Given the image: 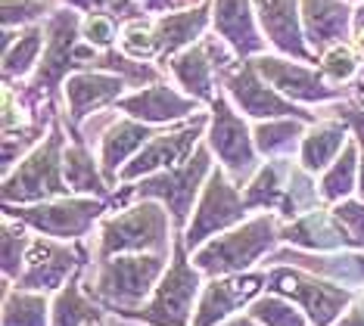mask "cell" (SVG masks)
<instances>
[{
  "mask_svg": "<svg viewBox=\"0 0 364 326\" xmlns=\"http://www.w3.org/2000/svg\"><path fill=\"white\" fill-rule=\"evenodd\" d=\"M209 13H212V0H200L196 6L181 13H165L159 19H153L156 40H159V63L165 65L175 53L187 50L190 44H196L205 28H209Z\"/></svg>",
  "mask_w": 364,
  "mask_h": 326,
  "instance_id": "cb8c5ba5",
  "label": "cell"
},
{
  "mask_svg": "<svg viewBox=\"0 0 364 326\" xmlns=\"http://www.w3.org/2000/svg\"><path fill=\"white\" fill-rule=\"evenodd\" d=\"M280 261H296L305 271H314L321 277H330L343 286H352V283H364V255H324V258H305L296 252H277L274 264Z\"/></svg>",
  "mask_w": 364,
  "mask_h": 326,
  "instance_id": "4dcf8cb0",
  "label": "cell"
},
{
  "mask_svg": "<svg viewBox=\"0 0 364 326\" xmlns=\"http://www.w3.org/2000/svg\"><path fill=\"white\" fill-rule=\"evenodd\" d=\"M252 63L262 78L287 99H299V103H336V99H343V87L333 85L321 69H309L302 60L293 63L264 53Z\"/></svg>",
  "mask_w": 364,
  "mask_h": 326,
  "instance_id": "9a60e30c",
  "label": "cell"
},
{
  "mask_svg": "<svg viewBox=\"0 0 364 326\" xmlns=\"http://www.w3.org/2000/svg\"><path fill=\"white\" fill-rule=\"evenodd\" d=\"M119 35H122V28H119V22H115V16H109V13H87L85 19H81V38H85L87 44H94L97 50H109Z\"/></svg>",
  "mask_w": 364,
  "mask_h": 326,
  "instance_id": "f35d334b",
  "label": "cell"
},
{
  "mask_svg": "<svg viewBox=\"0 0 364 326\" xmlns=\"http://www.w3.org/2000/svg\"><path fill=\"white\" fill-rule=\"evenodd\" d=\"M87 320H100V311H97V302L94 305L85 302V295H81V289H78V280L72 277L69 286H63L53 302V323L50 326H85Z\"/></svg>",
  "mask_w": 364,
  "mask_h": 326,
  "instance_id": "e575fe53",
  "label": "cell"
},
{
  "mask_svg": "<svg viewBox=\"0 0 364 326\" xmlns=\"http://www.w3.org/2000/svg\"><path fill=\"white\" fill-rule=\"evenodd\" d=\"M44 40H47V28L44 25H38V22L28 25L26 31H16L13 44L4 50V81L6 85L28 78L31 69H38Z\"/></svg>",
  "mask_w": 364,
  "mask_h": 326,
  "instance_id": "83f0119b",
  "label": "cell"
},
{
  "mask_svg": "<svg viewBox=\"0 0 364 326\" xmlns=\"http://www.w3.org/2000/svg\"><path fill=\"white\" fill-rule=\"evenodd\" d=\"M221 85H225L230 103H237L240 112L252 115V119H302L314 124L311 112H305L293 103V99H287L280 90H271L268 81L259 75L252 60H243L240 65H234L230 72H225V78H221Z\"/></svg>",
  "mask_w": 364,
  "mask_h": 326,
  "instance_id": "4fadbf2b",
  "label": "cell"
},
{
  "mask_svg": "<svg viewBox=\"0 0 364 326\" xmlns=\"http://www.w3.org/2000/svg\"><path fill=\"white\" fill-rule=\"evenodd\" d=\"M280 239V224L274 214H259L252 221H243L230 227L225 237L209 239L200 246L193 264L203 271V277H228V273H243L264 258Z\"/></svg>",
  "mask_w": 364,
  "mask_h": 326,
  "instance_id": "277c9868",
  "label": "cell"
},
{
  "mask_svg": "<svg viewBox=\"0 0 364 326\" xmlns=\"http://www.w3.org/2000/svg\"><path fill=\"white\" fill-rule=\"evenodd\" d=\"M168 208L159 199H146L134 208L103 217L100 224V258L131 252H168Z\"/></svg>",
  "mask_w": 364,
  "mask_h": 326,
  "instance_id": "8992f818",
  "label": "cell"
},
{
  "mask_svg": "<svg viewBox=\"0 0 364 326\" xmlns=\"http://www.w3.org/2000/svg\"><path fill=\"white\" fill-rule=\"evenodd\" d=\"M65 6H72V10H85V13H109L115 19L128 22V19H137V16H144V4H137V0H63Z\"/></svg>",
  "mask_w": 364,
  "mask_h": 326,
  "instance_id": "60d3db41",
  "label": "cell"
},
{
  "mask_svg": "<svg viewBox=\"0 0 364 326\" xmlns=\"http://www.w3.org/2000/svg\"><path fill=\"white\" fill-rule=\"evenodd\" d=\"M358 158H361L358 146L346 143V149L339 153V158L324 171V178H321V183H318L321 199H324V202H343V199L358 187Z\"/></svg>",
  "mask_w": 364,
  "mask_h": 326,
  "instance_id": "d6a6232c",
  "label": "cell"
},
{
  "mask_svg": "<svg viewBox=\"0 0 364 326\" xmlns=\"http://www.w3.org/2000/svg\"><path fill=\"white\" fill-rule=\"evenodd\" d=\"M28 246H31V239L26 237V224L19 221V227H16V224L6 221L4 224V273H6V280H19L22 267H26Z\"/></svg>",
  "mask_w": 364,
  "mask_h": 326,
  "instance_id": "8d00e7d4",
  "label": "cell"
},
{
  "mask_svg": "<svg viewBox=\"0 0 364 326\" xmlns=\"http://www.w3.org/2000/svg\"><path fill=\"white\" fill-rule=\"evenodd\" d=\"M218 326H259V320H255L252 314H246V317H228V320H221Z\"/></svg>",
  "mask_w": 364,
  "mask_h": 326,
  "instance_id": "f6af8a7d",
  "label": "cell"
},
{
  "mask_svg": "<svg viewBox=\"0 0 364 326\" xmlns=\"http://www.w3.org/2000/svg\"><path fill=\"white\" fill-rule=\"evenodd\" d=\"M119 44H122V53L131 56V60H140V63L159 60V40H156L153 19H144V16H137V19L122 22Z\"/></svg>",
  "mask_w": 364,
  "mask_h": 326,
  "instance_id": "d590c367",
  "label": "cell"
},
{
  "mask_svg": "<svg viewBox=\"0 0 364 326\" xmlns=\"http://www.w3.org/2000/svg\"><path fill=\"white\" fill-rule=\"evenodd\" d=\"M293 162L287 158H271L268 165H262L255 171V178L246 183V205L250 208H280L293 178Z\"/></svg>",
  "mask_w": 364,
  "mask_h": 326,
  "instance_id": "4316f807",
  "label": "cell"
},
{
  "mask_svg": "<svg viewBox=\"0 0 364 326\" xmlns=\"http://www.w3.org/2000/svg\"><path fill=\"white\" fill-rule=\"evenodd\" d=\"M355 13L346 0H302V31L311 50H324L346 44Z\"/></svg>",
  "mask_w": 364,
  "mask_h": 326,
  "instance_id": "44dd1931",
  "label": "cell"
},
{
  "mask_svg": "<svg viewBox=\"0 0 364 326\" xmlns=\"http://www.w3.org/2000/svg\"><path fill=\"white\" fill-rule=\"evenodd\" d=\"M333 115L336 119H343L355 131V137H358V156H361V187H358V193L364 199V109L352 106V103H339L333 109Z\"/></svg>",
  "mask_w": 364,
  "mask_h": 326,
  "instance_id": "7bdbcfd3",
  "label": "cell"
},
{
  "mask_svg": "<svg viewBox=\"0 0 364 326\" xmlns=\"http://www.w3.org/2000/svg\"><path fill=\"white\" fill-rule=\"evenodd\" d=\"M209 149L221 158L225 171L234 178L237 187L250 183L255 178L259 165V146H255L252 131L246 128L243 115L234 112L230 97L212 99V121H209Z\"/></svg>",
  "mask_w": 364,
  "mask_h": 326,
  "instance_id": "9c48e42d",
  "label": "cell"
},
{
  "mask_svg": "<svg viewBox=\"0 0 364 326\" xmlns=\"http://www.w3.org/2000/svg\"><path fill=\"white\" fill-rule=\"evenodd\" d=\"M50 305L47 298L35 289H19L6 292L4 298V326H50Z\"/></svg>",
  "mask_w": 364,
  "mask_h": 326,
  "instance_id": "1f68e13d",
  "label": "cell"
},
{
  "mask_svg": "<svg viewBox=\"0 0 364 326\" xmlns=\"http://www.w3.org/2000/svg\"><path fill=\"white\" fill-rule=\"evenodd\" d=\"M252 6H255L252 0H212L215 31H218L243 60L264 50V38H262L259 25H255L259 16L252 13Z\"/></svg>",
  "mask_w": 364,
  "mask_h": 326,
  "instance_id": "603a6c76",
  "label": "cell"
},
{
  "mask_svg": "<svg viewBox=\"0 0 364 326\" xmlns=\"http://www.w3.org/2000/svg\"><path fill=\"white\" fill-rule=\"evenodd\" d=\"M280 239L296 242V246L311 249V252H336L343 246H352L339 217L333 212H321V208L293 217V224H284L280 227Z\"/></svg>",
  "mask_w": 364,
  "mask_h": 326,
  "instance_id": "d4e9b609",
  "label": "cell"
},
{
  "mask_svg": "<svg viewBox=\"0 0 364 326\" xmlns=\"http://www.w3.org/2000/svg\"><path fill=\"white\" fill-rule=\"evenodd\" d=\"M205 174H212L209 149L200 146L193 156L178 168H165L159 174H146L137 187H128L115 196V205H125L128 199H159V202L171 212V221L178 227L187 224V214L193 212V199L203 190Z\"/></svg>",
  "mask_w": 364,
  "mask_h": 326,
  "instance_id": "52a82bcc",
  "label": "cell"
},
{
  "mask_svg": "<svg viewBox=\"0 0 364 326\" xmlns=\"http://www.w3.org/2000/svg\"><path fill=\"white\" fill-rule=\"evenodd\" d=\"M305 124L309 121H296V119H262L252 128L255 146H259L262 156L268 158H287L293 149L302 146L305 137Z\"/></svg>",
  "mask_w": 364,
  "mask_h": 326,
  "instance_id": "f546056e",
  "label": "cell"
},
{
  "mask_svg": "<svg viewBox=\"0 0 364 326\" xmlns=\"http://www.w3.org/2000/svg\"><path fill=\"white\" fill-rule=\"evenodd\" d=\"M349 143V124L336 115L330 119H321L311 124V131L302 137V146H299V162L305 171L318 174V171H327L330 165L339 158V153Z\"/></svg>",
  "mask_w": 364,
  "mask_h": 326,
  "instance_id": "484cf974",
  "label": "cell"
},
{
  "mask_svg": "<svg viewBox=\"0 0 364 326\" xmlns=\"http://www.w3.org/2000/svg\"><path fill=\"white\" fill-rule=\"evenodd\" d=\"M175 261L162 273L159 286L153 289V298L137 311H125L119 317L144 326H190V314L196 311V298L203 292V271L187 261L184 237L175 239Z\"/></svg>",
  "mask_w": 364,
  "mask_h": 326,
  "instance_id": "3957f363",
  "label": "cell"
},
{
  "mask_svg": "<svg viewBox=\"0 0 364 326\" xmlns=\"http://www.w3.org/2000/svg\"><path fill=\"white\" fill-rule=\"evenodd\" d=\"M321 72L327 75L333 85H349V81L358 75V53L349 44H336L321 53Z\"/></svg>",
  "mask_w": 364,
  "mask_h": 326,
  "instance_id": "74e56055",
  "label": "cell"
},
{
  "mask_svg": "<svg viewBox=\"0 0 364 326\" xmlns=\"http://www.w3.org/2000/svg\"><path fill=\"white\" fill-rule=\"evenodd\" d=\"M165 273V255L159 252H131L100 258L94 286H87L90 298L115 314L137 311L144 298L159 286Z\"/></svg>",
  "mask_w": 364,
  "mask_h": 326,
  "instance_id": "7a4b0ae2",
  "label": "cell"
},
{
  "mask_svg": "<svg viewBox=\"0 0 364 326\" xmlns=\"http://www.w3.org/2000/svg\"><path fill=\"white\" fill-rule=\"evenodd\" d=\"M259 13L262 31L271 47L280 50L289 60L311 63V50L302 31V6L299 0H252Z\"/></svg>",
  "mask_w": 364,
  "mask_h": 326,
  "instance_id": "ac0fdd59",
  "label": "cell"
},
{
  "mask_svg": "<svg viewBox=\"0 0 364 326\" xmlns=\"http://www.w3.org/2000/svg\"><path fill=\"white\" fill-rule=\"evenodd\" d=\"M119 109L125 115L146 124H162V121H181L190 115L200 112V99L196 97H184L181 90L168 87V85H153L144 87L137 94H128L119 99Z\"/></svg>",
  "mask_w": 364,
  "mask_h": 326,
  "instance_id": "ffe728a7",
  "label": "cell"
},
{
  "mask_svg": "<svg viewBox=\"0 0 364 326\" xmlns=\"http://www.w3.org/2000/svg\"><path fill=\"white\" fill-rule=\"evenodd\" d=\"M209 121H212V115L196 112L193 119L184 124V128L159 131L150 143H146L134 156V162H128L125 168L119 171V180L128 183V180H137V178H146V174H156V171L184 165L187 156L196 153V140L203 137V131H205V124H209Z\"/></svg>",
  "mask_w": 364,
  "mask_h": 326,
  "instance_id": "5bb4252c",
  "label": "cell"
},
{
  "mask_svg": "<svg viewBox=\"0 0 364 326\" xmlns=\"http://www.w3.org/2000/svg\"><path fill=\"white\" fill-rule=\"evenodd\" d=\"M65 137L63 128L53 121L44 143H38L19 162V168L6 174L4 180V205H35L47 199L69 196L65 187Z\"/></svg>",
  "mask_w": 364,
  "mask_h": 326,
  "instance_id": "5b68a950",
  "label": "cell"
},
{
  "mask_svg": "<svg viewBox=\"0 0 364 326\" xmlns=\"http://www.w3.org/2000/svg\"><path fill=\"white\" fill-rule=\"evenodd\" d=\"M131 87L122 75H115V72H100V69H81L75 75H69L65 78V106H69V121L72 124H78V121H85L94 109H100L106 103H112V99H119L122 97V90Z\"/></svg>",
  "mask_w": 364,
  "mask_h": 326,
  "instance_id": "d6986e66",
  "label": "cell"
},
{
  "mask_svg": "<svg viewBox=\"0 0 364 326\" xmlns=\"http://www.w3.org/2000/svg\"><path fill=\"white\" fill-rule=\"evenodd\" d=\"M264 286H268V273H228V277H215L209 286H203L200 305H196L190 326H218L240 305L259 298V292Z\"/></svg>",
  "mask_w": 364,
  "mask_h": 326,
  "instance_id": "e0dca14e",
  "label": "cell"
},
{
  "mask_svg": "<svg viewBox=\"0 0 364 326\" xmlns=\"http://www.w3.org/2000/svg\"><path fill=\"white\" fill-rule=\"evenodd\" d=\"M268 289L293 298L309 314L311 326H330L352 302L349 286L321 277L314 271H305V267L274 264V271H268Z\"/></svg>",
  "mask_w": 364,
  "mask_h": 326,
  "instance_id": "ba28073f",
  "label": "cell"
},
{
  "mask_svg": "<svg viewBox=\"0 0 364 326\" xmlns=\"http://www.w3.org/2000/svg\"><path fill=\"white\" fill-rule=\"evenodd\" d=\"M333 214L339 217L346 233H349L352 249H364V202H358V199H343V202H336Z\"/></svg>",
  "mask_w": 364,
  "mask_h": 326,
  "instance_id": "b9f144b4",
  "label": "cell"
},
{
  "mask_svg": "<svg viewBox=\"0 0 364 326\" xmlns=\"http://www.w3.org/2000/svg\"><path fill=\"white\" fill-rule=\"evenodd\" d=\"M234 53L237 50L225 38H200L196 44L175 53L165 69L175 75L178 87L187 97H196L200 103H209L218 97L215 94V78H225V72L234 69Z\"/></svg>",
  "mask_w": 364,
  "mask_h": 326,
  "instance_id": "30bf717a",
  "label": "cell"
},
{
  "mask_svg": "<svg viewBox=\"0 0 364 326\" xmlns=\"http://www.w3.org/2000/svg\"><path fill=\"white\" fill-rule=\"evenodd\" d=\"M81 249L63 246L53 237H38L31 239L28 255H26V267H22L16 286L19 289H35V292H50V289H63L65 280L75 277L78 264H81Z\"/></svg>",
  "mask_w": 364,
  "mask_h": 326,
  "instance_id": "2e32d148",
  "label": "cell"
},
{
  "mask_svg": "<svg viewBox=\"0 0 364 326\" xmlns=\"http://www.w3.org/2000/svg\"><path fill=\"white\" fill-rule=\"evenodd\" d=\"M44 28H47V47L28 90L22 94V103H26V109L53 112L50 97L63 85V78H69V75L81 69H94L103 50H97L94 44H87L81 38V16L72 6L69 10H53Z\"/></svg>",
  "mask_w": 364,
  "mask_h": 326,
  "instance_id": "6da1fadb",
  "label": "cell"
},
{
  "mask_svg": "<svg viewBox=\"0 0 364 326\" xmlns=\"http://www.w3.org/2000/svg\"><path fill=\"white\" fill-rule=\"evenodd\" d=\"M85 326H100V320H87Z\"/></svg>",
  "mask_w": 364,
  "mask_h": 326,
  "instance_id": "bcb514c9",
  "label": "cell"
},
{
  "mask_svg": "<svg viewBox=\"0 0 364 326\" xmlns=\"http://www.w3.org/2000/svg\"><path fill=\"white\" fill-rule=\"evenodd\" d=\"M65 183L72 187V193L85 196H109V180L103 178V171L94 165V156L87 153L85 140L75 137V143L65 146Z\"/></svg>",
  "mask_w": 364,
  "mask_h": 326,
  "instance_id": "f1b7e54d",
  "label": "cell"
},
{
  "mask_svg": "<svg viewBox=\"0 0 364 326\" xmlns=\"http://www.w3.org/2000/svg\"><path fill=\"white\" fill-rule=\"evenodd\" d=\"M246 196L237 190V183L228 180V171L218 168L209 174V183L203 187V199L196 205V214L193 221L187 224V233H184V242L187 249H200L212 233L218 230H230L237 224L246 221Z\"/></svg>",
  "mask_w": 364,
  "mask_h": 326,
  "instance_id": "7c38bea8",
  "label": "cell"
},
{
  "mask_svg": "<svg viewBox=\"0 0 364 326\" xmlns=\"http://www.w3.org/2000/svg\"><path fill=\"white\" fill-rule=\"evenodd\" d=\"M361 94H364V87H361Z\"/></svg>",
  "mask_w": 364,
  "mask_h": 326,
  "instance_id": "7dc6e473",
  "label": "cell"
},
{
  "mask_svg": "<svg viewBox=\"0 0 364 326\" xmlns=\"http://www.w3.org/2000/svg\"><path fill=\"white\" fill-rule=\"evenodd\" d=\"M250 314L259 320V326H311L309 314L299 311L293 298L280 295V292H271V289H268V295L252 298Z\"/></svg>",
  "mask_w": 364,
  "mask_h": 326,
  "instance_id": "836d02e7",
  "label": "cell"
},
{
  "mask_svg": "<svg viewBox=\"0 0 364 326\" xmlns=\"http://www.w3.org/2000/svg\"><path fill=\"white\" fill-rule=\"evenodd\" d=\"M156 134L159 131H153L146 121L131 119V115L106 124L100 137V168H103V178L109 180V187L119 180V171L125 168V158L137 156Z\"/></svg>",
  "mask_w": 364,
  "mask_h": 326,
  "instance_id": "7402d4cb",
  "label": "cell"
},
{
  "mask_svg": "<svg viewBox=\"0 0 364 326\" xmlns=\"http://www.w3.org/2000/svg\"><path fill=\"white\" fill-rule=\"evenodd\" d=\"M53 0H4V28H16V25H31L44 13H53Z\"/></svg>",
  "mask_w": 364,
  "mask_h": 326,
  "instance_id": "ab89813d",
  "label": "cell"
},
{
  "mask_svg": "<svg viewBox=\"0 0 364 326\" xmlns=\"http://www.w3.org/2000/svg\"><path fill=\"white\" fill-rule=\"evenodd\" d=\"M336 326H364V295H361V302L349 311V317H346V320H339Z\"/></svg>",
  "mask_w": 364,
  "mask_h": 326,
  "instance_id": "ee69618b",
  "label": "cell"
},
{
  "mask_svg": "<svg viewBox=\"0 0 364 326\" xmlns=\"http://www.w3.org/2000/svg\"><path fill=\"white\" fill-rule=\"evenodd\" d=\"M6 217H16L26 227L44 233L53 239H78L94 227V221L106 212L100 196H85V199H69L60 196L53 202H35V205H4Z\"/></svg>",
  "mask_w": 364,
  "mask_h": 326,
  "instance_id": "8fae6325",
  "label": "cell"
}]
</instances>
